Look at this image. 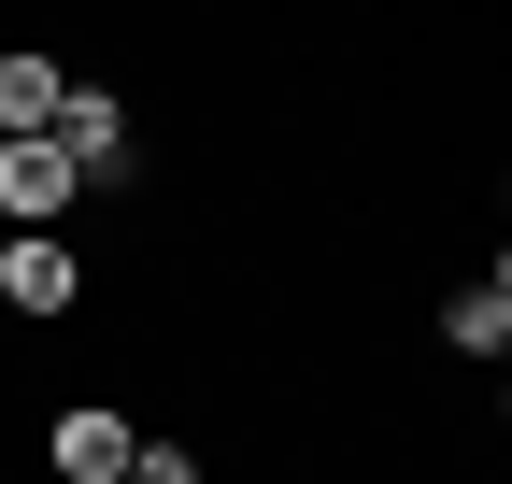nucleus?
<instances>
[{
	"label": "nucleus",
	"mask_w": 512,
	"mask_h": 484,
	"mask_svg": "<svg viewBox=\"0 0 512 484\" xmlns=\"http://www.w3.org/2000/svg\"><path fill=\"white\" fill-rule=\"evenodd\" d=\"M57 157H72V186H143V114L128 100H100V86H72L57 100V129H43Z\"/></svg>",
	"instance_id": "nucleus-1"
},
{
	"label": "nucleus",
	"mask_w": 512,
	"mask_h": 484,
	"mask_svg": "<svg viewBox=\"0 0 512 484\" xmlns=\"http://www.w3.org/2000/svg\"><path fill=\"white\" fill-rule=\"evenodd\" d=\"M114 484H200V456H185V442H128V470Z\"/></svg>",
	"instance_id": "nucleus-7"
},
{
	"label": "nucleus",
	"mask_w": 512,
	"mask_h": 484,
	"mask_svg": "<svg viewBox=\"0 0 512 484\" xmlns=\"http://www.w3.org/2000/svg\"><path fill=\"white\" fill-rule=\"evenodd\" d=\"M441 342L498 371V356H512V271H484V285H456V299H441Z\"/></svg>",
	"instance_id": "nucleus-5"
},
{
	"label": "nucleus",
	"mask_w": 512,
	"mask_h": 484,
	"mask_svg": "<svg viewBox=\"0 0 512 484\" xmlns=\"http://www.w3.org/2000/svg\"><path fill=\"white\" fill-rule=\"evenodd\" d=\"M72 200H86V186H72L57 143H0V214H15V228H57Z\"/></svg>",
	"instance_id": "nucleus-3"
},
{
	"label": "nucleus",
	"mask_w": 512,
	"mask_h": 484,
	"mask_svg": "<svg viewBox=\"0 0 512 484\" xmlns=\"http://www.w3.org/2000/svg\"><path fill=\"white\" fill-rule=\"evenodd\" d=\"M0 299H15V314H72V299H86V257L57 228H15V242H0Z\"/></svg>",
	"instance_id": "nucleus-2"
},
{
	"label": "nucleus",
	"mask_w": 512,
	"mask_h": 484,
	"mask_svg": "<svg viewBox=\"0 0 512 484\" xmlns=\"http://www.w3.org/2000/svg\"><path fill=\"white\" fill-rule=\"evenodd\" d=\"M43 456L72 470V484H114V470H128V413H100V399H86V413H57V442H43Z\"/></svg>",
	"instance_id": "nucleus-6"
},
{
	"label": "nucleus",
	"mask_w": 512,
	"mask_h": 484,
	"mask_svg": "<svg viewBox=\"0 0 512 484\" xmlns=\"http://www.w3.org/2000/svg\"><path fill=\"white\" fill-rule=\"evenodd\" d=\"M57 100H72V72H57L43 43L0 57V143H43V129H57Z\"/></svg>",
	"instance_id": "nucleus-4"
}]
</instances>
